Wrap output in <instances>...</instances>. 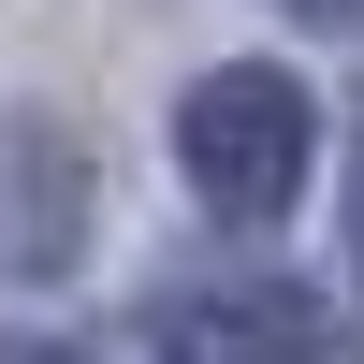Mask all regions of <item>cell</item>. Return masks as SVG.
Instances as JSON below:
<instances>
[{
	"label": "cell",
	"instance_id": "277c9868",
	"mask_svg": "<svg viewBox=\"0 0 364 364\" xmlns=\"http://www.w3.org/2000/svg\"><path fill=\"white\" fill-rule=\"evenodd\" d=\"M0 364H102V350H73V336H0Z\"/></svg>",
	"mask_w": 364,
	"mask_h": 364
},
{
	"label": "cell",
	"instance_id": "3957f363",
	"mask_svg": "<svg viewBox=\"0 0 364 364\" xmlns=\"http://www.w3.org/2000/svg\"><path fill=\"white\" fill-rule=\"evenodd\" d=\"M219 350L233 364H306L321 350V306H306V291H233V306H219Z\"/></svg>",
	"mask_w": 364,
	"mask_h": 364
},
{
	"label": "cell",
	"instance_id": "7a4b0ae2",
	"mask_svg": "<svg viewBox=\"0 0 364 364\" xmlns=\"http://www.w3.org/2000/svg\"><path fill=\"white\" fill-rule=\"evenodd\" d=\"M87 248V146L58 117H0V277H58Z\"/></svg>",
	"mask_w": 364,
	"mask_h": 364
},
{
	"label": "cell",
	"instance_id": "5b68a950",
	"mask_svg": "<svg viewBox=\"0 0 364 364\" xmlns=\"http://www.w3.org/2000/svg\"><path fill=\"white\" fill-rule=\"evenodd\" d=\"M291 15H321V29H350V15H364V0H291Z\"/></svg>",
	"mask_w": 364,
	"mask_h": 364
},
{
	"label": "cell",
	"instance_id": "8992f818",
	"mask_svg": "<svg viewBox=\"0 0 364 364\" xmlns=\"http://www.w3.org/2000/svg\"><path fill=\"white\" fill-rule=\"evenodd\" d=\"M350 262H364V161H350Z\"/></svg>",
	"mask_w": 364,
	"mask_h": 364
},
{
	"label": "cell",
	"instance_id": "6da1fadb",
	"mask_svg": "<svg viewBox=\"0 0 364 364\" xmlns=\"http://www.w3.org/2000/svg\"><path fill=\"white\" fill-rule=\"evenodd\" d=\"M175 161H190V190L219 204V219H277L291 175H306V87L262 73V58L204 73L190 102H175Z\"/></svg>",
	"mask_w": 364,
	"mask_h": 364
}]
</instances>
